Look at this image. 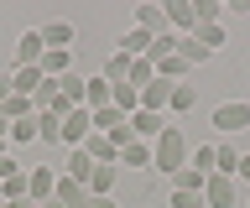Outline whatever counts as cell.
Instances as JSON below:
<instances>
[{
    "instance_id": "obj_10",
    "label": "cell",
    "mask_w": 250,
    "mask_h": 208,
    "mask_svg": "<svg viewBox=\"0 0 250 208\" xmlns=\"http://www.w3.org/2000/svg\"><path fill=\"white\" fill-rule=\"evenodd\" d=\"M83 151H89L94 167H120V151H115V141H109V135H99V130L83 141Z\"/></svg>"
},
{
    "instance_id": "obj_2",
    "label": "cell",
    "mask_w": 250,
    "mask_h": 208,
    "mask_svg": "<svg viewBox=\"0 0 250 208\" xmlns=\"http://www.w3.org/2000/svg\"><path fill=\"white\" fill-rule=\"evenodd\" d=\"M208 120H214V130L224 135V141H229V135L250 130V104H245V99H229V104H219V110L208 114Z\"/></svg>"
},
{
    "instance_id": "obj_30",
    "label": "cell",
    "mask_w": 250,
    "mask_h": 208,
    "mask_svg": "<svg viewBox=\"0 0 250 208\" xmlns=\"http://www.w3.org/2000/svg\"><path fill=\"white\" fill-rule=\"evenodd\" d=\"M5 135H11L16 146H26V141H37V114H26V120H16V125L5 130Z\"/></svg>"
},
{
    "instance_id": "obj_28",
    "label": "cell",
    "mask_w": 250,
    "mask_h": 208,
    "mask_svg": "<svg viewBox=\"0 0 250 208\" xmlns=\"http://www.w3.org/2000/svg\"><path fill=\"white\" fill-rule=\"evenodd\" d=\"M37 141H62V120H58V114H37Z\"/></svg>"
},
{
    "instance_id": "obj_9",
    "label": "cell",
    "mask_w": 250,
    "mask_h": 208,
    "mask_svg": "<svg viewBox=\"0 0 250 208\" xmlns=\"http://www.w3.org/2000/svg\"><path fill=\"white\" fill-rule=\"evenodd\" d=\"M42 32H21V42H16V68H42Z\"/></svg>"
},
{
    "instance_id": "obj_16",
    "label": "cell",
    "mask_w": 250,
    "mask_h": 208,
    "mask_svg": "<svg viewBox=\"0 0 250 208\" xmlns=\"http://www.w3.org/2000/svg\"><path fill=\"white\" fill-rule=\"evenodd\" d=\"M89 172H94L89 151H83V146H78V151H68V161H62V177H73V182H83V188H89Z\"/></svg>"
},
{
    "instance_id": "obj_26",
    "label": "cell",
    "mask_w": 250,
    "mask_h": 208,
    "mask_svg": "<svg viewBox=\"0 0 250 208\" xmlns=\"http://www.w3.org/2000/svg\"><path fill=\"white\" fill-rule=\"evenodd\" d=\"M99 78H104V83H125V78H130V57H125V52H115V57L104 63V73H99Z\"/></svg>"
},
{
    "instance_id": "obj_32",
    "label": "cell",
    "mask_w": 250,
    "mask_h": 208,
    "mask_svg": "<svg viewBox=\"0 0 250 208\" xmlns=\"http://www.w3.org/2000/svg\"><path fill=\"white\" fill-rule=\"evenodd\" d=\"M188 37H198V42H203L208 52H214V47H224V32H219V26H193Z\"/></svg>"
},
{
    "instance_id": "obj_29",
    "label": "cell",
    "mask_w": 250,
    "mask_h": 208,
    "mask_svg": "<svg viewBox=\"0 0 250 208\" xmlns=\"http://www.w3.org/2000/svg\"><path fill=\"white\" fill-rule=\"evenodd\" d=\"M58 83H62V99H68V104H83V89H89L83 73H68V78H58Z\"/></svg>"
},
{
    "instance_id": "obj_13",
    "label": "cell",
    "mask_w": 250,
    "mask_h": 208,
    "mask_svg": "<svg viewBox=\"0 0 250 208\" xmlns=\"http://www.w3.org/2000/svg\"><path fill=\"white\" fill-rule=\"evenodd\" d=\"M162 130H167L162 114H151V110H136V114H130V135H136V141H156Z\"/></svg>"
},
{
    "instance_id": "obj_31",
    "label": "cell",
    "mask_w": 250,
    "mask_h": 208,
    "mask_svg": "<svg viewBox=\"0 0 250 208\" xmlns=\"http://www.w3.org/2000/svg\"><path fill=\"white\" fill-rule=\"evenodd\" d=\"M188 167H198L203 177H214V146H198V151H188Z\"/></svg>"
},
{
    "instance_id": "obj_23",
    "label": "cell",
    "mask_w": 250,
    "mask_h": 208,
    "mask_svg": "<svg viewBox=\"0 0 250 208\" xmlns=\"http://www.w3.org/2000/svg\"><path fill=\"white\" fill-rule=\"evenodd\" d=\"M120 167H151V141H130L120 151Z\"/></svg>"
},
{
    "instance_id": "obj_3",
    "label": "cell",
    "mask_w": 250,
    "mask_h": 208,
    "mask_svg": "<svg viewBox=\"0 0 250 208\" xmlns=\"http://www.w3.org/2000/svg\"><path fill=\"white\" fill-rule=\"evenodd\" d=\"M89 135H94V110H83V104H78V110L62 114V146H68V151H78Z\"/></svg>"
},
{
    "instance_id": "obj_33",
    "label": "cell",
    "mask_w": 250,
    "mask_h": 208,
    "mask_svg": "<svg viewBox=\"0 0 250 208\" xmlns=\"http://www.w3.org/2000/svg\"><path fill=\"white\" fill-rule=\"evenodd\" d=\"M234 182H245V188H250V151L240 156V172H234Z\"/></svg>"
},
{
    "instance_id": "obj_1",
    "label": "cell",
    "mask_w": 250,
    "mask_h": 208,
    "mask_svg": "<svg viewBox=\"0 0 250 208\" xmlns=\"http://www.w3.org/2000/svg\"><path fill=\"white\" fill-rule=\"evenodd\" d=\"M183 167H188V141H183V130H177V125H167L151 141V172L172 177V172H183Z\"/></svg>"
},
{
    "instance_id": "obj_5",
    "label": "cell",
    "mask_w": 250,
    "mask_h": 208,
    "mask_svg": "<svg viewBox=\"0 0 250 208\" xmlns=\"http://www.w3.org/2000/svg\"><path fill=\"white\" fill-rule=\"evenodd\" d=\"M52 188H58V172L52 167H31L26 172V198L31 203H52Z\"/></svg>"
},
{
    "instance_id": "obj_17",
    "label": "cell",
    "mask_w": 250,
    "mask_h": 208,
    "mask_svg": "<svg viewBox=\"0 0 250 208\" xmlns=\"http://www.w3.org/2000/svg\"><path fill=\"white\" fill-rule=\"evenodd\" d=\"M115 177H120V167H94L89 172V198H109L115 192Z\"/></svg>"
},
{
    "instance_id": "obj_24",
    "label": "cell",
    "mask_w": 250,
    "mask_h": 208,
    "mask_svg": "<svg viewBox=\"0 0 250 208\" xmlns=\"http://www.w3.org/2000/svg\"><path fill=\"white\" fill-rule=\"evenodd\" d=\"M0 114H5V120H11V125H16V120H26V114H37V104H31L26 94H11V99H5V104H0Z\"/></svg>"
},
{
    "instance_id": "obj_4",
    "label": "cell",
    "mask_w": 250,
    "mask_h": 208,
    "mask_svg": "<svg viewBox=\"0 0 250 208\" xmlns=\"http://www.w3.org/2000/svg\"><path fill=\"white\" fill-rule=\"evenodd\" d=\"M203 208H240V182L214 172L208 182H203Z\"/></svg>"
},
{
    "instance_id": "obj_22",
    "label": "cell",
    "mask_w": 250,
    "mask_h": 208,
    "mask_svg": "<svg viewBox=\"0 0 250 208\" xmlns=\"http://www.w3.org/2000/svg\"><path fill=\"white\" fill-rule=\"evenodd\" d=\"M21 198H26V172L0 177V203H21Z\"/></svg>"
},
{
    "instance_id": "obj_37",
    "label": "cell",
    "mask_w": 250,
    "mask_h": 208,
    "mask_svg": "<svg viewBox=\"0 0 250 208\" xmlns=\"http://www.w3.org/2000/svg\"><path fill=\"white\" fill-rule=\"evenodd\" d=\"M5 130H11V120H5V114H0V135H5Z\"/></svg>"
},
{
    "instance_id": "obj_11",
    "label": "cell",
    "mask_w": 250,
    "mask_h": 208,
    "mask_svg": "<svg viewBox=\"0 0 250 208\" xmlns=\"http://www.w3.org/2000/svg\"><path fill=\"white\" fill-rule=\"evenodd\" d=\"M42 47L47 52H68L73 47V21H47L42 26Z\"/></svg>"
},
{
    "instance_id": "obj_19",
    "label": "cell",
    "mask_w": 250,
    "mask_h": 208,
    "mask_svg": "<svg viewBox=\"0 0 250 208\" xmlns=\"http://www.w3.org/2000/svg\"><path fill=\"white\" fill-rule=\"evenodd\" d=\"M151 42H156V37H146L141 26H130V32L120 37V52H125V57H146V52H151Z\"/></svg>"
},
{
    "instance_id": "obj_18",
    "label": "cell",
    "mask_w": 250,
    "mask_h": 208,
    "mask_svg": "<svg viewBox=\"0 0 250 208\" xmlns=\"http://www.w3.org/2000/svg\"><path fill=\"white\" fill-rule=\"evenodd\" d=\"M177 57H183L188 68H198V63H208V57H214V52L203 47L198 37H177Z\"/></svg>"
},
{
    "instance_id": "obj_8",
    "label": "cell",
    "mask_w": 250,
    "mask_h": 208,
    "mask_svg": "<svg viewBox=\"0 0 250 208\" xmlns=\"http://www.w3.org/2000/svg\"><path fill=\"white\" fill-rule=\"evenodd\" d=\"M52 203H62V208H89V188H83V182H73V177H58Z\"/></svg>"
},
{
    "instance_id": "obj_7",
    "label": "cell",
    "mask_w": 250,
    "mask_h": 208,
    "mask_svg": "<svg viewBox=\"0 0 250 208\" xmlns=\"http://www.w3.org/2000/svg\"><path fill=\"white\" fill-rule=\"evenodd\" d=\"M136 26H141L146 37H162V32H172V26H167V11H162L156 0H146V5H136Z\"/></svg>"
},
{
    "instance_id": "obj_36",
    "label": "cell",
    "mask_w": 250,
    "mask_h": 208,
    "mask_svg": "<svg viewBox=\"0 0 250 208\" xmlns=\"http://www.w3.org/2000/svg\"><path fill=\"white\" fill-rule=\"evenodd\" d=\"M5 146H11V135H0V161H5Z\"/></svg>"
},
{
    "instance_id": "obj_27",
    "label": "cell",
    "mask_w": 250,
    "mask_h": 208,
    "mask_svg": "<svg viewBox=\"0 0 250 208\" xmlns=\"http://www.w3.org/2000/svg\"><path fill=\"white\" fill-rule=\"evenodd\" d=\"M193 104H198V89H193V83H177V89H172V104H167V110L188 114V110H193Z\"/></svg>"
},
{
    "instance_id": "obj_15",
    "label": "cell",
    "mask_w": 250,
    "mask_h": 208,
    "mask_svg": "<svg viewBox=\"0 0 250 208\" xmlns=\"http://www.w3.org/2000/svg\"><path fill=\"white\" fill-rule=\"evenodd\" d=\"M240 156H245V151H240L234 141H219L214 146V172L219 177H234V172H240Z\"/></svg>"
},
{
    "instance_id": "obj_25",
    "label": "cell",
    "mask_w": 250,
    "mask_h": 208,
    "mask_svg": "<svg viewBox=\"0 0 250 208\" xmlns=\"http://www.w3.org/2000/svg\"><path fill=\"white\" fill-rule=\"evenodd\" d=\"M125 125V114L115 110V104H104V110H94V130H99V135H109V130H120Z\"/></svg>"
},
{
    "instance_id": "obj_12",
    "label": "cell",
    "mask_w": 250,
    "mask_h": 208,
    "mask_svg": "<svg viewBox=\"0 0 250 208\" xmlns=\"http://www.w3.org/2000/svg\"><path fill=\"white\" fill-rule=\"evenodd\" d=\"M172 89H177V83H167V78H156V83H146V89H141V110H151V114H162L172 104Z\"/></svg>"
},
{
    "instance_id": "obj_14",
    "label": "cell",
    "mask_w": 250,
    "mask_h": 208,
    "mask_svg": "<svg viewBox=\"0 0 250 208\" xmlns=\"http://www.w3.org/2000/svg\"><path fill=\"white\" fill-rule=\"evenodd\" d=\"M47 83V73L42 68H16L11 73V94H26V99H37V89Z\"/></svg>"
},
{
    "instance_id": "obj_21",
    "label": "cell",
    "mask_w": 250,
    "mask_h": 208,
    "mask_svg": "<svg viewBox=\"0 0 250 208\" xmlns=\"http://www.w3.org/2000/svg\"><path fill=\"white\" fill-rule=\"evenodd\" d=\"M203 182H208V177H203L198 167H183V172H172V192H203Z\"/></svg>"
},
{
    "instance_id": "obj_6",
    "label": "cell",
    "mask_w": 250,
    "mask_h": 208,
    "mask_svg": "<svg viewBox=\"0 0 250 208\" xmlns=\"http://www.w3.org/2000/svg\"><path fill=\"white\" fill-rule=\"evenodd\" d=\"M162 11H167V26H172L177 37H188L193 26H198V16H193V0H167Z\"/></svg>"
},
{
    "instance_id": "obj_20",
    "label": "cell",
    "mask_w": 250,
    "mask_h": 208,
    "mask_svg": "<svg viewBox=\"0 0 250 208\" xmlns=\"http://www.w3.org/2000/svg\"><path fill=\"white\" fill-rule=\"evenodd\" d=\"M42 73L47 78H68L73 73V52H42Z\"/></svg>"
},
{
    "instance_id": "obj_38",
    "label": "cell",
    "mask_w": 250,
    "mask_h": 208,
    "mask_svg": "<svg viewBox=\"0 0 250 208\" xmlns=\"http://www.w3.org/2000/svg\"><path fill=\"white\" fill-rule=\"evenodd\" d=\"M37 208H42V203H37Z\"/></svg>"
},
{
    "instance_id": "obj_35",
    "label": "cell",
    "mask_w": 250,
    "mask_h": 208,
    "mask_svg": "<svg viewBox=\"0 0 250 208\" xmlns=\"http://www.w3.org/2000/svg\"><path fill=\"white\" fill-rule=\"evenodd\" d=\"M5 99H11V78H0V104H5Z\"/></svg>"
},
{
    "instance_id": "obj_34",
    "label": "cell",
    "mask_w": 250,
    "mask_h": 208,
    "mask_svg": "<svg viewBox=\"0 0 250 208\" xmlns=\"http://www.w3.org/2000/svg\"><path fill=\"white\" fill-rule=\"evenodd\" d=\"M89 208H120L115 198H89Z\"/></svg>"
}]
</instances>
